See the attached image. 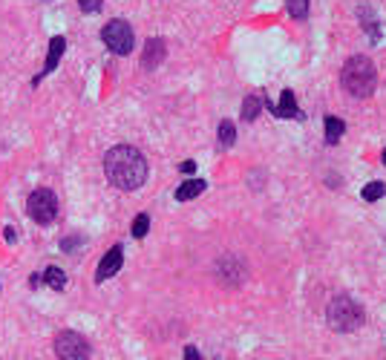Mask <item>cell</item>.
Returning a JSON list of instances; mask_svg holds the SVG:
<instances>
[{"instance_id":"603a6c76","label":"cell","mask_w":386,"mask_h":360,"mask_svg":"<svg viewBox=\"0 0 386 360\" xmlns=\"http://www.w3.org/2000/svg\"><path fill=\"white\" fill-rule=\"evenodd\" d=\"M179 170H182V173H193V170H196V162H182Z\"/></svg>"},{"instance_id":"8fae6325","label":"cell","mask_w":386,"mask_h":360,"mask_svg":"<svg viewBox=\"0 0 386 360\" xmlns=\"http://www.w3.org/2000/svg\"><path fill=\"white\" fill-rule=\"evenodd\" d=\"M165 61V41L162 37H150L144 44V55H142V67L144 69H156Z\"/></svg>"},{"instance_id":"9a60e30c","label":"cell","mask_w":386,"mask_h":360,"mask_svg":"<svg viewBox=\"0 0 386 360\" xmlns=\"http://www.w3.org/2000/svg\"><path fill=\"white\" fill-rule=\"evenodd\" d=\"M260 110H262V98L260 96H248L245 104H242V121H254Z\"/></svg>"},{"instance_id":"6da1fadb","label":"cell","mask_w":386,"mask_h":360,"mask_svg":"<svg viewBox=\"0 0 386 360\" xmlns=\"http://www.w3.org/2000/svg\"><path fill=\"white\" fill-rule=\"evenodd\" d=\"M104 173L119 191H139L147 182V159L130 144H115L104 156Z\"/></svg>"},{"instance_id":"ba28073f","label":"cell","mask_w":386,"mask_h":360,"mask_svg":"<svg viewBox=\"0 0 386 360\" xmlns=\"http://www.w3.org/2000/svg\"><path fill=\"white\" fill-rule=\"evenodd\" d=\"M262 104H268V101L262 98ZM268 110H271L277 119H303V112H300V107H297V98H294L292 89H283L280 104H268Z\"/></svg>"},{"instance_id":"52a82bcc","label":"cell","mask_w":386,"mask_h":360,"mask_svg":"<svg viewBox=\"0 0 386 360\" xmlns=\"http://www.w3.org/2000/svg\"><path fill=\"white\" fill-rule=\"evenodd\" d=\"M121 265H124V248L121 245H115V248H110L99 265V271H95V282H104L110 280L112 274H119L121 271Z\"/></svg>"},{"instance_id":"7c38bea8","label":"cell","mask_w":386,"mask_h":360,"mask_svg":"<svg viewBox=\"0 0 386 360\" xmlns=\"http://www.w3.org/2000/svg\"><path fill=\"white\" fill-rule=\"evenodd\" d=\"M205 179H187V182H182L179 185V191H176V199L179 202H190V199H196L202 191H205Z\"/></svg>"},{"instance_id":"9c48e42d","label":"cell","mask_w":386,"mask_h":360,"mask_svg":"<svg viewBox=\"0 0 386 360\" xmlns=\"http://www.w3.org/2000/svg\"><path fill=\"white\" fill-rule=\"evenodd\" d=\"M217 277L225 282V286H240V282L245 280L242 262H240V259H234V257L219 259V265H217Z\"/></svg>"},{"instance_id":"44dd1931","label":"cell","mask_w":386,"mask_h":360,"mask_svg":"<svg viewBox=\"0 0 386 360\" xmlns=\"http://www.w3.org/2000/svg\"><path fill=\"white\" fill-rule=\"evenodd\" d=\"M78 6H81V12L95 15V12H101V0H78Z\"/></svg>"},{"instance_id":"e0dca14e","label":"cell","mask_w":386,"mask_h":360,"mask_svg":"<svg viewBox=\"0 0 386 360\" xmlns=\"http://www.w3.org/2000/svg\"><path fill=\"white\" fill-rule=\"evenodd\" d=\"M383 194H386V185L383 182H369V185L363 187V199L366 202H378Z\"/></svg>"},{"instance_id":"4fadbf2b","label":"cell","mask_w":386,"mask_h":360,"mask_svg":"<svg viewBox=\"0 0 386 360\" xmlns=\"http://www.w3.org/2000/svg\"><path fill=\"white\" fill-rule=\"evenodd\" d=\"M343 132H346L343 119H337V116H326V144H337V142L343 139Z\"/></svg>"},{"instance_id":"7402d4cb","label":"cell","mask_w":386,"mask_h":360,"mask_svg":"<svg viewBox=\"0 0 386 360\" xmlns=\"http://www.w3.org/2000/svg\"><path fill=\"white\" fill-rule=\"evenodd\" d=\"M185 360H202L199 349L196 346H185Z\"/></svg>"},{"instance_id":"2e32d148","label":"cell","mask_w":386,"mask_h":360,"mask_svg":"<svg viewBox=\"0 0 386 360\" xmlns=\"http://www.w3.org/2000/svg\"><path fill=\"white\" fill-rule=\"evenodd\" d=\"M237 142V127H234V121H222L219 124V144L222 147H230V144H234Z\"/></svg>"},{"instance_id":"8992f818","label":"cell","mask_w":386,"mask_h":360,"mask_svg":"<svg viewBox=\"0 0 386 360\" xmlns=\"http://www.w3.org/2000/svg\"><path fill=\"white\" fill-rule=\"evenodd\" d=\"M26 211L37 225H49L58 216V199H55L52 191H47V187H37L26 202Z\"/></svg>"},{"instance_id":"5b68a950","label":"cell","mask_w":386,"mask_h":360,"mask_svg":"<svg viewBox=\"0 0 386 360\" xmlns=\"http://www.w3.org/2000/svg\"><path fill=\"white\" fill-rule=\"evenodd\" d=\"M90 343L87 337L78 334V332H58L55 337V354L58 360H90Z\"/></svg>"},{"instance_id":"3957f363","label":"cell","mask_w":386,"mask_h":360,"mask_svg":"<svg viewBox=\"0 0 386 360\" xmlns=\"http://www.w3.org/2000/svg\"><path fill=\"white\" fill-rule=\"evenodd\" d=\"M326 320H329V326L335 332H355L363 326V320H366V311L363 306L349 297V294H337L332 302H329V309H326Z\"/></svg>"},{"instance_id":"cb8c5ba5","label":"cell","mask_w":386,"mask_h":360,"mask_svg":"<svg viewBox=\"0 0 386 360\" xmlns=\"http://www.w3.org/2000/svg\"><path fill=\"white\" fill-rule=\"evenodd\" d=\"M383 164H386V150H383Z\"/></svg>"},{"instance_id":"7a4b0ae2","label":"cell","mask_w":386,"mask_h":360,"mask_svg":"<svg viewBox=\"0 0 386 360\" xmlns=\"http://www.w3.org/2000/svg\"><path fill=\"white\" fill-rule=\"evenodd\" d=\"M340 84L352 98H369L378 87V69L366 55H355V58L343 64Z\"/></svg>"},{"instance_id":"277c9868","label":"cell","mask_w":386,"mask_h":360,"mask_svg":"<svg viewBox=\"0 0 386 360\" xmlns=\"http://www.w3.org/2000/svg\"><path fill=\"white\" fill-rule=\"evenodd\" d=\"M101 37L110 52L115 55H130L133 46H136V35H133L130 24L127 21H110L104 29H101Z\"/></svg>"},{"instance_id":"5bb4252c","label":"cell","mask_w":386,"mask_h":360,"mask_svg":"<svg viewBox=\"0 0 386 360\" xmlns=\"http://www.w3.org/2000/svg\"><path fill=\"white\" fill-rule=\"evenodd\" d=\"M44 282L49 289H55V291H61L64 286H67V274L61 271V268H55V265H49V268L44 271Z\"/></svg>"},{"instance_id":"ffe728a7","label":"cell","mask_w":386,"mask_h":360,"mask_svg":"<svg viewBox=\"0 0 386 360\" xmlns=\"http://www.w3.org/2000/svg\"><path fill=\"white\" fill-rule=\"evenodd\" d=\"M147 231H150V216L147 214H139L136 219H133V237L142 239V237H147Z\"/></svg>"},{"instance_id":"30bf717a","label":"cell","mask_w":386,"mask_h":360,"mask_svg":"<svg viewBox=\"0 0 386 360\" xmlns=\"http://www.w3.org/2000/svg\"><path fill=\"white\" fill-rule=\"evenodd\" d=\"M64 49H67V41H64L61 35H55L52 41H49V52H47V64H44V72L37 75V78H35L32 84H41V78H44V75H49V72H52V69L58 67V61H61V55H64Z\"/></svg>"},{"instance_id":"ac0fdd59","label":"cell","mask_w":386,"mask_h":360,"mask_svg":"<svg viewBox=\"0 0 386 360\" xmlns=\"http://www.w3.org/2000/svg\"><path fill=\"white\" fill-rule=\"evenodd\" d=\"M360 21H363V26H366V32H369V37H372V41H378V37H380V26L372 21V15H369V9H360Z\"/></svg>"},{"instance_id":"d6986e66","label":"cell","mask_w":386,"mask_h":360,"mask_svg":"<svg viewBox=\"0 0 386 360\" xmlns=\"http://www.w3.org/2000/svg\"><path fill=\"white\" fill-rule=\"evenodd\" d=\"M288 12H292L294 21H303V17H308V0H288Z\"/></svg>"}]
</instances>
